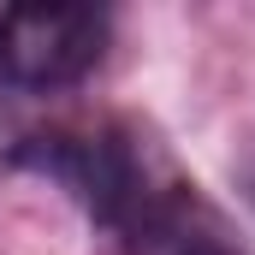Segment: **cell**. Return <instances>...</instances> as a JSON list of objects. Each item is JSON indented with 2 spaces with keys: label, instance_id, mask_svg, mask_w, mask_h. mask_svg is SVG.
<instances>
[{
  "label": "cell",
  "instance_id": "1",
  "mask_svg": "<svg viewBox=\"0 0 255 255\" xmlns=\"http://www.w3.org/2000/svg\"><path fill=\"white\" fill-rule=\"evenodd\" d=\"M107 18L95 6H12L0 12V77L18 89H65L95 71Z\"/></svg>",
  "mask_w": 255,
  "mask_h": 255
}]
</instances>
